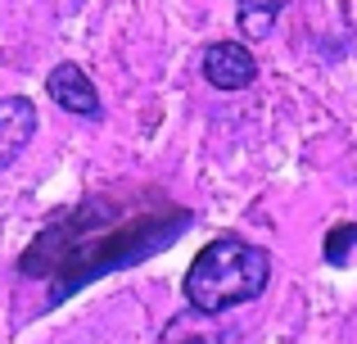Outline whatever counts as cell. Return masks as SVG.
<instances>
[{"mask_svg":"<svg viewBox=\"0 0 357 344\" xmlns=\"http://www.w3.org/2000/svg\"><path fill=\"white\" fill-rule=\"evenodd\" d=\"M204 77L218 91H244L258 77V59L244 41H213L204 50Z\"/></svg>","mask_w":357,"mask_h":344,"instance_id":"7a4b0ae2","label":"cell"},{"mask_svg":"<svg viewBox=\"0 0 357 344\" xmlns=\"http://www.w3.org/2000/svg\"><path fill=\"white\" fill-rule=\"evenodd\" d=\"M289 0H240V27L249 32V41H262L271 32V18L285 9Z\"/></svg>","mask_w":357,"mask_h":344,"instance_id":"5b68a950","label":"cell"},{"mask_svg":"<svg viewBox=\"0 0 357 344\" xmlns=\"http://www.w3.org/2000/svg\"><path fill=\"white\" fill-rule=\"evenodd\" d=\"M271 281V254L253 240L222 236L195 254L185 272V299L195 313H227L236 304H253Z\"/></svg>","mask_w":357,"mask_h":344,"instance_id":"6da1fadb","label":"cell"},{"mask_svg":"<svg viewBox=\"0 0 357 344\" xmlns=\"http://www.w3.org/2000/svg\"><path fill=\"white\" fill-rule=\"evenodd\" d=\"M45 91H50V100L59 109H68V114L100 118V91H96V82H91L77 63H54L50 77H45Z\"/></svg>","mask_w":357,"mask_h":344,"instance_id":"3957f363","label":"cell"},{"mask_svg":"<svg viewBox=\"0 0 357 344\" xmlns=\"http://www.w3.org/2000/svg\"><path fill=\"white\" fill-rule=\"evenodd\" d=\"M32 132H36V109H32V100H23V96L0 100V168H5V163H14L18 154H23V145L32 141Z\"/></svg>","mask_w":357,"mask_h":344,"instance_id":"277c9868","label":"cell"},{"mask_svg":"<svg viewBox=\"0 0 357 344\" xmlns=\"http://www.w3.org/2000/svg\"><path fill=\"white\" fill-rule=\"evenodd\" d=\"M349 249H357V222H344L326 236V263H349Z\"/></svg>","mask_w":357,"mask_h":344,"instance_id":"8992f818","label":"cell"}]
</instances>
